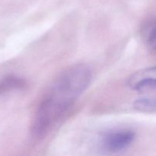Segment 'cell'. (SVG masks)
I'll return each instance as SVG.
<instances>
[{
	"instance_id": "cell-1",
	"label": "cell",
	"mask_w": 156,
	"mask_h": 156,
	"mask_svg": "<svg viewBox=\"0 0 156 156\" xmlns=\"http://www.w3.org/2000/svg\"><path fill=\"white\" fill-rule=\"evenodd\" d=\"M92 73L88 66L78 64L62 73L43 98L34 114L31 134L36 140L45 136L85 91Z\"/></svg>"
},
{
	"instance_id": "cell-6",
	"label": "cell",
	"mask_w": 156,
	"mask_h": 156,
	"mask_svg": "<svg viewBox=\"0 0 156 156\" xmlns=\"http://www.w3.org/2000/svg\"><path fill=\"white\" fill-rule=\"evenodd\" d=\"M143 35L147 47L152 51H156V22L147 26Z\"/></svg>"
},
{
	"instance_id": "cell-4",
	"label": "cell",
	"mask_w": 156,
	"mask_h": 156,
	"mask_svg": "<svg viewBox=\"0 0 156 156\" xmlns=\"http://www.w3.org/2000/svg\"><path fill=\"white\" fill-rule=\"evenodd\" d=\"M26 82L16 76H7L0 80V95L15 90L24 88Z\"/></svg>"
},
{
	"instance_id": "cell-5",
	"label": "cell",
	"mask_w": 156,
	"mask_h": 156,
	"mask_svg": "<svg viewBox=\"0 0 156 156\" xmlns=\"http://www.w3.org/2000/svg\"><path fill=\"white\" fill-rule=\"evenodd\" d=\"M133 108L140 112H156V98H143L134 101Z\"/></svg>"
},
{
	"instance_id": "cell-3",
	"label": "cell",
	"mask_w": 156,
	"mask_h": 156,
	"mask_svg": "<svg viewBox=\"0 0 156 156\" xmlns=\"http://www.w3.org/2000/svg\"><path fill=\"white\" fill-rule=\"evenodd\" d=\"M128 85L137 91L156 90V66L139 70L129 76Z\"/></svg>"
},
{
	"instance_id": "cell-2",
	"label": "cell",
	"mask_w": 156,
	"mask_h": 156,
	"mask_svg": "<svg viewBox=\"0 0 156 156\" xmlns=\"http://www.w3.org/2000/svg\"><path fill=\"white\" fill-rule=\"evenodd\" d=\"M134 139L135 133L129 129L110 131L103 136L101 145L107 152L117 153L127 149Z\"/></svg>"
}]
</instances>
